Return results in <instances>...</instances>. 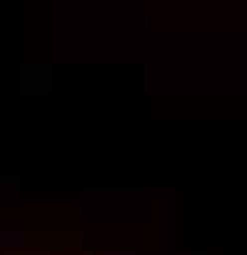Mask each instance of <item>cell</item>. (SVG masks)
<instances>
[{
  "label": "cell",
  "instance_id": "obj_1",
  "mask_svg": "<svg viewBox=\"0 0 247 255\" xmlns=\"http://www.w3.org/2000/svg\"><path fill=\"white\" fill-rule=\"evenodd\" d=\"M12 244H16V236H12V232H4V236H0V248H12Z\"/></svg>",
  "mask_w": 247,
  "mask_h": 255
}]
</instances>
